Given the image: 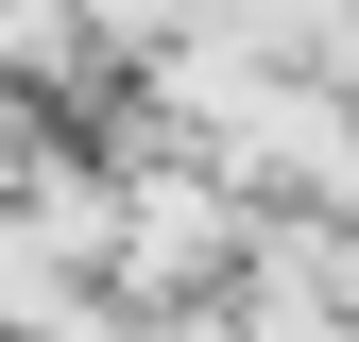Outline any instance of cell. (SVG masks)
Masks as SVG:
<instances>
[{
	"label": "cell",
	"instance_id": "cell-1",
	"mask_svg": "<svg viewBox=\"0 0 359 342\" xmlns=\"http://www.w3.org/2000/svg\"><path fill=\"white\" fill-rule=\"evenodd\" d=\"M222 240H240V205H222L205 171H189V189H137V223H120L137 274H222Z\"/></svg>",
	"mask_w": 359,
	"mask_h": 342
}]
</instances>
